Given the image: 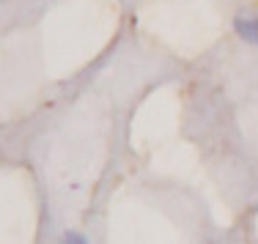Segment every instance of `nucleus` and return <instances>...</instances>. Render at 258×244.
Wrapping results in <instances>:
<instances>
[{
    "label": "nucleus",
    "instance_id": "1",
    "mask_svg": "<svg viewBox=\"0 0 258 244\" xmlns=\"http://www.w3.org/2000/svg\"><path fill=\"white\" fill-rule=\"evenodd\" d=\"M236 33L242 36L244 41H253V44H258V17H250V20H236Z\"/></svg>",
    "mask_w": 258,
    "mask_h": 244
},
{
    "label": "nucleus",
    "instance_id": "2",
    "mask_svg": "<svg viewBox=\"0 0 258 244\" xmlns=\"http://www.w3.org/2000/svg\"><path fill=\"white\" fill-rule=\"evenodd\" d=\"M60 244H88V241H85L80 233H66V236H63V241H60Z\"/></svg>",
    "mask_w": 258,
    "mask_h": 244
}]
</instances>
